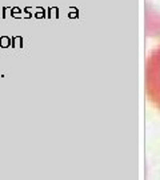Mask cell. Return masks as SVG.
I'll use <instances>...</instances> for the list:
<instances>
[{
    "instance_id": "1",
    "label": "cell",
    "mask_w": 160,
    "mask_h": 180,
    "mask_svg": "<svg viewBox=\"0 0 160 180\" xmlns=\"http://www.w3.org/2000/svg\"><path fill=\"white\" fill-rule=\"evenodd\" d=\"M11 42H12V44H11L12 47H20V48L23 47V38L22 36H14V38L11 39Z\"/></svg>"
},
{
    "instance_id": "2",
    "label": "cell",
    "mask_w": 160,
    "mask_h": 180,
    "mask_svg": "<svg viewBox=\"0 0 160 180\" xmlns=\"http://www.w3.org/2000/svg\"><path fill=\"white\" fill-rule=\"evenodd\" d=\"M11 39L8 38V36H2L0 38V47L2 48H7V47H10L11 46Z\"/></svg>"
}]
</instances>
